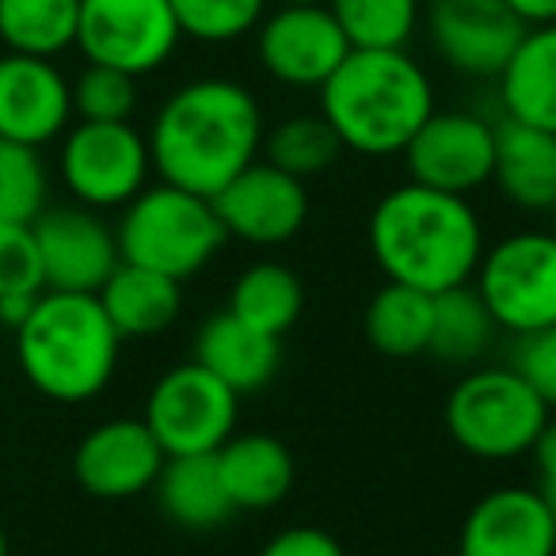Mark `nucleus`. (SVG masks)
Masks as SVG:
<instances>
[{
	"instance_id": "nucleus-24",
	"label": "nucleus",
	"mask_w": 556,
	"mask_h": 556,
	"mask_svg": "<svg viewBox=\"0 0 556 556\" xmlns=\"http://www.w3.org/2000/svg\"><path fill=\"white\" fill-rule=\"evenodd\" d=\"M153 495L161 515L187 533H210L237 515L222 484L214 454L168 457L153 484Z\"/></svg>"
},
{
	"instance_id": "nucleus-35",
	"label": "nucleus",
	"mask_w": 556,
	"mask_h": 556,
	"mask_svg": "<svg viewBox=\"0 0 556 556\" xmlns=\"http://www.w3.org/2000/svg\"><path fill=\"white\" fill-rule=\"evenodd\" d=\"M515 355H510V370L548 404L556 408V325L538 328V332L515 336Z\"/></svg>"
},
{
	"instance_id": "nucleus-31",
	"label": "nucleus",
	"mask_w": 556,
	"mask_h": 556,
	"mask_svg": "<svg viewBox=\"0 0 556 556\" xmlns=\"http://www.w3.org/2000/svg\"><path fill=\"white\" fill-rule=\"evenodd\" d=\"M184 39L225 47L260 27L270 0H168Z\"/></svg>"
},
{
	"instance_id": "nucleus-12",
	"label": "nucleus",
	"mask_w": 556,
	"mask_h": 556,
	"mask_svg": "<svg viewBox=\"0 0 556 556\" xmlns=\"http://www.w3.org/2000/svg\"><path fill=\"white\" fill-rule=\"evenodd\" d=\"M419 27L439 62L472 80L500 77L526 35L507 0H424Z\"/></svg>"
},
{
	"instance_id": "nucleus-33",
	"label": "nucleus",
	"mask_w": 556,
	"mask_h": 556,
	"mask_svg": "<svg viewBox=\"0 0 556 556\" xmlns=\"http://www.w3.org/2000/svg\"><path fill=\"white\" fill-rule=\"evenodd\" d=\"M138 111V77L111 65H85L73 80V115L80 123H130Z\"/></svg>"
},
{
	"instance_id": "nucleus-27",
	"label": "nucleus",
	"mask_w": 556,
	"mask_h": 556,
	"mask_svg": "<svg viewBox=\"0 0 556 556\" xmlns=\"http://www.w3.org/2000/svg\"><path fill=\"white\" fill-rule=\"evenodd\" d=\"M80 0H0V42L9 54L58 58L77 47Z\"/></svg>"
},
{
	"instance_id": "nucleus-6",
	"label": "nucleus",
	"mask_w": 556,
	"mask_h": 556,
	"mask_svg": "<svg viewBox=\"0 0 556 556\" xmlns=\"http://www.w3.org/2000/svg\"><path fill=\"white\" fill-rule=\"evenodd\" d=\"M442 419L465 454L480 462H515L533 450L548 424V404L510 366H480L450 389Z\"/></svg>"
},
{
	"instance_id": "nucleus-29",
	"label": "nucleus",
	"mask_w": 556,
	"mask_h": 556,
	"mask_svg": "<svg viewBox=\"0 0 556 556\" xmlns=\"http://www.w3.org/2000/svg\"><path fill=\"white\" fill-rule=\"evenodd\" d=\"M351 50H408L424 24V0H325Z\"/></svg>"
},
{
	"instance_id": "nucleus-4",
	"label": "nucleus",
	"mask_w": 556,
	"mask_h": 556,
	"mask_svg": "<svg viewBox=\"0 0 556 556\" xmlns=\"http://www.w3.org/2000/svg\"><path fill=\"white\" fill-rule=\"evenodd\" d=\"M123 336L96 294L42 290L35 309L16 328V358L24 378L42 396L80 404L111 386Z\"/></svg>"
},
{
	"instance_id": "nucleus-28",
	"label": "nucleus",
	"mask_w": 556,
	"mask_h": 556,
	"mask_svg": "<svg viewBox=\"0 0 556 556\" xmlns=\"http://www.w3.org/2000/svg\"><path fill=\"white\" fill-rule=\"evenodd\" d=\"M500 332L480 302V294L469 287H454L434 294V328H431V348L427 355L442 358V363H477L488 348L492 336Z\"/></svg>"
},
{
	"instance_id": "nucleus-7",
	"label": "nucleus",
	"mask_w": 556,
	"mask_h": 556,
	"mask_svg": "<svg viewBox=\"0 0 556 556\" xmlns=\"http://www.w3.org/2000/svg\"><path fill=\"white\" fill-rule=\"evenodd\" d=\"M472 290L510 336L556 325V232L518 229L484 248Z\"/></svg>"
},
{
	"instance_id": "nucleus-32",
	"label": "nucleus",
	"mask_w": 556,
	"mask_h": 556,
	"mask_svg": "<svg viewBox=\"0 0 556 556\" xmlns=\"http://www.w3.org/2000/svg\"><path fill=\"white\" fill-rule=\"evenodd\" d=\"M47 164L39 149L0 138V222H27L47 210Z\"/></svg>"
},
{
	"instance_id": "nucleus-9",
	"label": "nucleus",
	"mask_w": 556,
	"mask_h": 556,
	"mask_svg": "<svg viewBox=\"0 0 556 556\" xmlns=\"http://www.w3.org/2000/svg\"><path fill=\"white\" fill-rule=\"evenodd\" d=\"M62 184L88 210H123L153 176L149 138L134 123H77L62 141Z\"/></svg>"
},
{
	"instance_id": "nucleus-22",
	"label": "nucleus",
	"mask_w": 556,
	"mask_h": 556,
	"mask_svg": "<svg viewBox=\"0 0 556 556\" xmlns=\"http://www.w3.org/2000/svg\"><path fill=\"white\" fill-rule=\"evenodd\" d=\"M96 298L123 340H149V336L168 332L179 320L184 282L161 270L138 267V263H118Z\"/></svg>"
},
{
	"instance_id": "nucleus-8",
	"label": "nucleus",
	"mask_w": 556,
	"mask_h": 556,
	"mask_svg": "<svg viewBox=\"0 0 556 556\" xmlns=\"http://www.w3.org/2000/svg\"><path fill=\"white\" fill-rule=\"evenodd\" d=\"M141 419L168 457L217 454L225 439L237 431L240 396L191 358L156 378Z\"/></svg>"
},
{
	"instance_id": "nucleus-2",
	"label": "nucleus",
	"mask_w": 556,
	"mask_h": 556,
	"mask_svg": "<svg viewBox=\"0 0 556 556\" xmlns=\"http://www.w3.org/2000/svg\"><path fill=\"white\" fill-rule=\"evenodd\" d=\"M366 244L386 282L442 294L469 287L484 255V225L465 194L401 184L370 210Z\"/></svg>"
},
{
	"instance_id": "nucleus-18",
	"label": "nucleus",
	"mask_w": 556,
	"mask_h": 556,
	"mask_svg": "<svg viewBox=\"0 0 556 556\" xmlns=\"http://www.w3.org/2000/svg\"><path fill=\"white\" fill-rule=\"evenodd\" d=\"M73 85L50 58H0V138L42 149L70 130Z\"/></svg>"
},
{
	"instance_id": "nucleus-37",
	"label": "nucleus",
	"mask_w": 556,
	"mask_h": 556,
	"mask_svg": "<svg viewBox=\"0 0 556 556\" xmlns=\"http://www.w3.org/2000/svg\"><path fill=\"white\" fill-rule=\"evenodd\" d=\"M530 457H533V465H538V488L545 495H556V419L553 416L541 427Z\"/></svg>"
},
{
	"instance_id": "nucleus-36",
	"label": "nucleus",
	"mask_w": 556,
	"mask_h": 556,
	"mask_svg": "<svg viewBox=\"0 0 556 556\" xmlns=\"http://www.w3.org/2000/svg\"><path fill=\"white\" fill-rule=\"evenodd\" d=\"M255 556H348V548L320 526H290V530H278Z\"/></svg>"
},
{
	"instance_id": "nucleus-3",
	"label": "nucleus",
	"mask_w": 556,
	"mask_h": 556,
	"mask_svg": "<svg viewBox=\"0 0 556 556\" xmlns=\"http://www.w3.org/2000/svg\"><path fill=\"white\" fill-rule=\"evenodd\" d=\"M317 96L340 146L358 156H401L434 115L431 73L408 50H351Z\"/></svg>"
},
{
	"instance_id": "nucleus-10",
	"label": "nucleus",
	"mask_w": 556,
	"mask_h": 556,
	"mask_svg": "<svg viewBox=\"0 0 556 556\" xmlns=\"http://www.w3.org/2000/svg\"><path fill=\"white\" fill-rule=\"evenodd\" d=\"M179 39L168 0H80L77 50L92 65L146 77L176 54Z\"/></svg>"
},
{
	"instance_id": "nucleus-13",
	"label": "nucleus",
	"mask_w": 556,
	"mask_h": 556,
	"mask_svg": "<svg viewBox=\"0 0 556 556\" xmlns=\"http://www.w3.org/2000/svg\"><path fill=\"white\" fill-rule=\"evenodd\" d=\"M401 156L412 184L469 199L472 191L492 184L495 123L477 111L434 108V115L419 126Z\"/></svg>"
},
{
	"instance_id": "nucleus-39",
	"label": "nucleus",
	"mask_w": 556,
	"mask_h": 556,
	"mask_svg": "<svg viewBox=\"0 0 556 556\" xmlns=\"http://www.w3.org/2000/svg\"><path fill=\"white\" fill-rule=\"evenodd\" d=\"M35 302H39V294H12V298H0V325L16 332V328L27 320V313L35 309Z\"/></svg>"
},
{
	"instance_id": "nucleus-40",
	"label": "nucleus",
	"mask_w": 556,
	"mask_h": 556,
	"mask_svg": "<svg viewBox=\"0 0 556 556\" xmlns=\"http://www.w3.org/2000/svg\"><path fill=\"white\" fill-rule=\"evenodd\" d=\"M0 556H9V533H4V526H0Z\"/></svg>"
},
{
	"instance_id": "nucleus-19",
	"label": "nucleus",
	"mask_w": 556,
	"mask_h": 556,
	"mask_svg": "<svg viewBox=\"0 0 556 556\" xmlns=\"http://www.w3.org/2000/svg\"><path fill=\"white\" fill-rule=\"evenodd\" d=\"M232 510H270L294 488V454L267 431H232L214 454Z\"/></svg>"
},
{
	"instance_id": "nucleus-20",
	"label": "nucleus",
	"mask_w": 556,
	"mask_h": 556,
	"mask_svg": "<svg viewBox=\"0 0 556 556\" xmlns=\"http://www.w3.org/2000/svg\"><path fill=\"white\" fill-rule=\"evenodd\" d=\"M194 363L222 378L237 396L263 389L282 366V340L244 325L229 309L202 320L194 336Z\"/></svg>"
},
{
	"instance_id": "nucleus-26",
	"label": "nucleus",
	"mask_w": 556,
	"mask_h": 556,
	"mask_svg": "<svg viewBox=\"0 0 556 556\" xmlns=\"http://www.w3.org/2000/svg\"><path fill=\"white\" fill-rule=\"evenodd\" d=\"M431 328H434V294L401 287V282H386L363 313L366 343L386 358L427 355Z\"/></svg>"
},
{
	"instance_id": "nucleus-14",
	"label": "nucleus",
	"mask_w": 556,
	"mask_h": 556,
	"mask_svg": "<svg viewBox=\"0 0 556 556\" xmlns=\"http://www.w3.org/2000/svg\"><path fill=\"white\" fill-rule=\"evenodd\" d=\"M214 210L229 237L255 248H278L294 240L309 222V191L305 179L260 156L214 194Z\"/></svg>"
},
{
	"instance_id": "nucleus-30",
	"label": "nucleus",
	"mask_w": 556,
	"mask_h": 556,
	"mask_svg": "<svg viewBox=\"0 0 556 556\" xmlns=\"http://www.w3.org/2000/svg\"><path fill=\"white\" fill-rule=\"evenodd\" d=\"M340 153L343 146L332 126H328V118L320 111H313V115H290L282 123L267 126L260 156L298 179H313L325 176L340 161Z\"/></svg>"
},
{
	"instance_id": "nucleus-41",
	"label": "nucleus",
	"mask_w": 556,
	"mask_h": 556,
	"mask_svg": "<svg viewBox=\"0 0 556 556\" xmlns=\"http://www.w3.org/2000/svg\"><path fill=\"white\" fill-rule=\"evenodd\" d=\"M278 4H325V0H278Z\"/></svg>"
},
{
	"instance_id": "nucleus-16",
	"label": "nucleus",
	"mask_w": 556,
	"mask_h": 556,
	"mask_svg": "<svg viewBox=\"0 0 556 556\" xmlns=\"http://www.w3.org/2000/svg\"><path fill=\"white\" fill-rule=\"evenodd\" d=\"M457 556H556V510L538 484H503L469 507Z\"/></svg>"
},
{
	"instance_id": "nucleus-34",
	"label": "nucleus",
	"mask_w": 556,
	"mask_h": 556,
	"mask_svg": "<svg viewBox=\"0 0 556 556\" xmlns=\"http://www.w3.org/2000/svg\"><path fill=\"white\" fill-rule=\"evenodd\" d=\"M42 260L27 222H0V298L42 294Z\"/></svg>"
},
{
	"instance_id": "nucleus-11",
	"label": "nucleus",
	"mask_w": 556,
	"mask_h": 556,
	"mask_svg": "<svg viewBox=\"0 0 556 556\" xmlns=\"http://www.w3.org/2000/svg\"><path fill=\"white\" fill-rule=\"evenodd\" d=\"M351 54V42L328 4H278L255 27V58L275 85L320 92Z\"/></svg>"
},
{
	"instance_id": "nucleus-1",
	"label": "nucleus",
	"mask_w": 556,
	"mask_h": 556,
	"mask_svg": "<svg viewBox=\"0 0 556 556\" xmlns=\"http://www.w3.org/2000/svg\"><path fill=\"white\" fill-rule=\"evenodd\" d=\"M263 108L240 80L199 77L179 85L149 126L153 172L172 187L214 199L232 176L260 161Z\"/></svg>"
},
{
	"instance_id": "nucleus-17",
	"label": "nucleus",
	"mask_w": 556,
	"mask_h": 556,
	"mask_svg": "<svg viewBox=\"0 0 556 556\" xmlns=\"http://www.w3.org/2000/svg\"><path fill=\"white\" fill-rule=\"evenodd\" d=\"M168 454L146 419H108V424L92 427L73 450V477L96 500H134V495L149 492L161 477Z\"/></svg>"
},
{
	"instance_id": "nucleus-5",
	"label": "nucleus",
	"mask_w": 556,
	"mask_h": 556,
	"mask_svg": "<svg viewBox=\"0 0 556 556\" xmlns=\"http://www.w3.org/2000/svg\"><path fill=\"white\" fill-rule=\"evenodd\" d=\"M115 237L123 263H138L187 282L217 260L229 232L217 217L214 199H202L161 179L126 202Z\"/></svg>"
},
{
	"instance_id": "nucleus-25",
	"label": "nucleus",
	"mask_w": 556,
	"mask_h": 556,
	"mask_svg": "<svg viewBox=\"0 0 556 556\" xmlns=\"http://www.w3.org/2000/svg\"><path fill=\"white\" fill-rule=\"evenodd\" d=\"M225 309L244 320V325L282 340L298 325V317H302L305 287L302 278H298V270H290L287 263H275V260L248 263L237 275V282H232Z\"/></svg>"
},
{
	"instance_id": "nucleus-15",
	"label": "nucleus",
	"mask_w": 556,
	"mask_h": 556,
	"mask_svg": "<svg viewBox=\"0 0 556 556\" xmlns=\"http://www.w3.org/2000/svg\"><path fill=\"white\" fill-rule=\"evenodd\" d=\"M31 229L35 244H39L47 290L100 294L111 270L123 263L115 229L103 222L100 210H88L80 202L62 210H42L31 222Z\"/></svg>"
},
{
	"instance_id": "nucleus-38",
	"label": "nucleus",
	"mask_w": 556,
	"mask_h": 556,
	"mask_svg": "<svg viewBox=\"0 0 556 556\" xmlns=\"http://www.w3.org/2000/svg\"><path fill=\"white\" fill-rule=\"evenodd\" d=\"M507 4L526 27L556 24V0H507Z\"/></svg>"
},
{
	"instance_id": "nucleus-23",
	"label": "nucleus",
	"mask_w": 556,
	"mask_h": 556,
	"mask_svg": "<svg viewBox=\"0 0 556 556\" xmlns=\"http://www.w3.org/2000/svg\"><path fill=\"white\" fill-rule=\"evenodd\" d=\"M495 85L503 118L556 134V24L526 27Z\"/></svg>"
},
{
	"instance_id": "nucleus-21",
	"label": "nucleus",
	"mask_w": 556,
	"mask_h": 556,
	"mask_svg": "<svg viewBox=\"0 0 556 556\" xmlns=\"http://www.w3.org/2000/svg\"><path fill=\"white\" fill-rule=\"evenodd\" d=\"M492 184L518 210H556V134L500 118L495 123Z\"/></svg>"
}]
</instances>
